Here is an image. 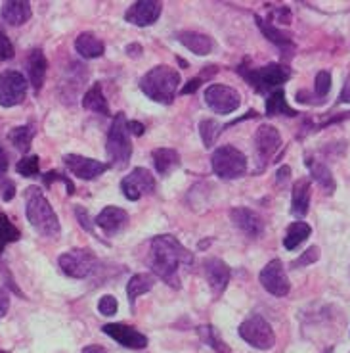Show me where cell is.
I'll use <instances>...</instances> for the list:
<instances>
[{
	"mask_svg": "<svg viewBox=\"0 0 350 353\" xmlns=\"http://www.w3.org/2000/svg\"><path fill=\"white\" fill-rule=\"evenodd\" d=\"M148 263L153 274H157L161 281H165L173 288H180L178 267L192 265L193 256L178 242V239L171 234H161L151 240Z\"/></svg>",
	"mask_w": 350,
	"mask_h": 353,
	"instance_id": "1",
	"label": "cell"
},
{
	"mask_svg": "<svg viewBox=\"0 0 350 353\" xmlns=\"http://www.w3.org/2000/svg\"><path fill=\"white\" fill-rule=\"evenodd\" d=\"M25 213L31 227L48 239H54L60 234V219L54 212L46 196L41 192V188L29 186L25 190Z\"/></svg>",
	"mask_w": 350,
	"mask_h": 353,
	"instance_id": "2",
	"label": "cell"
},
{
	"mask_svg": "<svg viewBox=\"0 0 350 353\" xmlns=\"http://www.w3.org/2000/svg\"><path fill=\"white\" fill-rule=\"evenodd\" d=\"M178 85L180 73L171 65H155L140 79L142 92L159 104H173Z\"/></svg>",
	"mask_w": 350,
	"mask_h": 353,
	"instance_id": "3",
	"label": "cell"
},
{
	"mask_svg": "<svg viewBox=\"0 0 350 353\" xmlns=\"http://www.w3.org/2000/svg\"><path fill=\"white\" fill-rule=\"evenodd\" d=\"M237 73L261 94H270L291 79V70L283 63H268L259 70H247L243 65H239Z\"/></svg>",
	"mask_w": 350,
	"mask_h": 353,
	"instance_id": "4",
	"label": "cell"
},
{
	"mask_svg": "<svg viewBox=\"0 0 350 353\" xmlns=\"http://www.w3.org/2000/svg\"><path fill=\"white\" fill-rule=\"evenodd\" d=\"M129 119L123 112L113 117V123H111V129L107 132V142H105V150H107V156H109V168L115 165V168H124L129 161H131L132 156V144H131V132H129Z\"/></svg>",
	"mask_w": 350,
	"mask_h": 353,
	"instance_id": "5",
	"label": "cell"
},
{
	"mask_svg": "<svg viewBox=\"0 0 350 353\" xmlns=\"http://www.w3.org/2000/svg\"><path fill=\"white\" fill-rule=\"evenodd\" d=\"M210 165H212L215 175L220 179H239L241 175H245L247 158L243 152L226 144L212 152Z\"/></svg>",
	"mask_w": 350,
	"mask_h": 353,
	"instance_id": "6",
	"label": "cell"
},
{
	"mask_svg": "<svg viewBox=\"0 0 350 353\" xmlns=\"http://www.w3.org/2000/svg\"><path fill=\"white\" fill-rule=\"evenodd\" d=\"M239 336L243 342L253 345L254 350H261V352H268L276 344V334L272 330L270 323L261 315L245 319L239 327Z\"/></svg>",
	"mask_w": 350,
	"mask_h": 353,
	"instance_id": "7",
	"label": "cell"
},
{
	"mask_svg": "<svg viewBox=\"0 0 350 353\" xmlns=\"http://www.w3.org/2000/svg\"><path fill=\"white\" fill-rule=\"evenodd\" d=\"M60 269L63 273L71 276V279H87L88 274L94 271V265H96V257L90 250H69L60 256L58 259Z\"/></svg>",
	"mask_w": 350,
	"mask_h": 353,
	"instance_id": "8",
	"label": "cell"
},
{
	"mask_svg": "<svg viewBox=\"0 0 350 353\" xmlns=\"http://www.w3.org/2000/svg\"><path fill=\"white\" fill-rule=\"evenodd\" d=\"M205 102L215 114L228 115L239 108L241 97L236 88L228 87V85H210L205 88Z\"/></svg>",
	"mask_w": 350,
	"mask_h": 353,
	"instance_id": "9",
	"label": "cell"
},
{
	"mask_svg": "<svg viewBox=\"0 0 350 353\" xmlns=\"http://www.w3.org/2000/svg\"><path fill=\"white\" fill-rule=\"evenodd\" d=\"M25 94L27 81L19 71H4L0 75V106H18L25 100Z\"/></svg>",
	"mask_w": 350,
	"mask_h": 353,
	"instance_id": "10",
	"label": "cell"
},
{
	"mask_svg": "<svg viewBox=\"0 0 350 353\" xmlns=\"http://www.w3.org/2000/svg\"><path fill=\"white\" fill-rule=\"evenodd\" d=\"M155 188V176L149 173L146 168L132 169L129 175L121 181V190L127 200L136 202L142 196L151 194Z\"/></svg>",
	"mask_w": 350,
	"mask_h": 353,
	"instance_id": "11",
	"label": "cell"
},
{
	"mask_svg": "<svg viewBox=\"0 0 350 353\" xmlns=\"http://www.w3.org/2000/svg\"><path fill=\"white\" fill-rule=\"evenodd\" d=\"M259 281L263 284L264 290L270 292L272 296H276V298L287 296L289 288H291L287 273H285L283 263H281L280 259H272V261L264 265V269L259 274Z\"/></svg>",
	"mask_w": 350,
	"mask_h": 353,
	"instance_id": "12",
	"label": "cell"
},
{
	"mask_svg": "<svg viewBox=\"0 0 350 353\" xmlns=\"http://www.w3.org/2000/svg\"><path fill=\"white\" fill-rule=\"evenodd\" d=\"M281 148V134L272 125H261L254 132V150L261 169L274 158V154Z\"/></svg>",
	"mask_w": 350,
	"mask_h": 353,
	"instance_id": "13",
	"label": "cell"
},
{
	"mask_svg": "<svg viewBox=\"0 0 350 353\" xmlns=\"http://www.w3.org/2000/svg\"><path fill=\"white\" fill-rule=\"evenodd\" d=\"M63 163L73 175L79 176L83 181H94L96 176H100L109 169V163H102L98 159L85 158V156H77V154L63 156Z\"/></svg>",
	"mask_w": 350,
	"mask_h": 353,
	"instance_id": "14",
	"label": "cell"
},
{
	"mask_svg": "<svg viewBox=\"0 0 350 353\" xmlns=\"http://www.w3.org/2000/svg\"><path fill=\"white\" fill-rule=\"evenodd\" d=\"M161 16V4L153 0H138L127 10L124 19L136 27H148L155 23Z\"/></svg>",
	"mask_w": 350,
	"mask_h": 353,
	"instance_id": "15",
	"label": "cell"
},
{
	"mask_svg": "<svg viewBox=\"0 0 350 353\" xmlns=\"http://www.w3.org/2000/svg\"><path fill=\"white\" fill-rule=\"evenodd\" d=\"M104 332L109 338H113L115 342H119L124 347H131V350H144L148 345V338L129 325L111 323V325H105Z\"/></svg>",
	"mask_w": 350,
	"mask_h": 353,
	"instance_id": "16",
	"label": "cell"
},
{
	"mask_svg": "<svg viewBox=\"0 0 350 353\" xmlns=\"http://www.w3.org/2000/svg\"><path fill=\"white\" fill-rule=\"evenodd\" d=\"M203 271H205V276H207V283H209L210 290L215 296H219L222 292L226 290L228 283H230V267H228L222 259H207L205 265H203Z\"/></svg>",
	"mask_w": 350,
	"mask_h": 353,
	"instance_id": "17",
	"label": "cell"
},
{
	"mask_svg": "<svg viewBox=\"0 0 350 353\" xmlns=\"http://www.w3.org/2000/svg\"><path fill=\"white\" fill-rule=\"evenodd\" d=\"M230 217H232V221H234V225H236L237 229L243 230L245 234L253 236V239L261 236L264 232L263 217L256 212H253V210H249V208H241V205L234 208L230 212Z\"/></svg>",
	"mask_w": 350,
	"mask_h": 353,
	"instance_id": "18",
	"label": "cell"
},
{
	"mask_svg": "<svg viewBox=\"0 0 350 353\" xmlns=\"http://www.w3.org/2000/svg\"><path fill=\"white\" fill-rule=\"evenodd\" d=\"M94 223H96V227L104 230L105 234H115V232H119L123 227H127L129 213L121 210V208H117V205H109L102 213H98Z\"/></svg>",
	"mask_w": 350,
	"mask_h": 353,
	"instance_id": "19",
	"label": "cell"
},
{
	"mask_svg": "<svg viewBox=\"0 0 350 353\" xmlns=\"http://www.w3.org/2000/svg\"><path fill=\"white\" fill-rule=\"evenodd\" d=\"M178 43L186 46L190 52L197 54V56H207V54L212 52V48H215V43H212V39L207 35H203V33H197V31H180L178 35Z\"/></svg>",
	"mask_w": 350,
	"mask_h": 353,
	"instance_id": "20",
	"label": "cell"
},
{
	"mask_svg": "<svg viewBox=\"0 0 350 353\" xmlns=\"http://www.w3.org/2000/svg\"><path fill=\"white\" fill-rule=\"evenodd\" d=\"M254 21H256V26H259V29L263 31V35L270 41V43H274L276 46H280L281 50H283V54L285 56H293V41H291V37L287 35V33H283L281 29H278L276 26H272L270 21H266V19H263L261 16H254Z\"/></svg>",
	"mask_w": 350,
	"mask_h": 353,
	"instance_id": "21",
	"label": "cell"
},
{
	"mask_svg": "<svg viewBox=\"0 0 350 353\" xmlns=\"http://www.w3.org/2000/svg\"><path fill=\"white\" fill-rule=\"evenodd\" d=\"M27 68H29V81L35 88V92H39L44 85L46 79V70H48V62H46V56L41 48H35L33 52L29 54V60H27Z\"/></svg>",
	"mask_w": 350,
	"mask_h": 353,
	"instance_id": "22",
	"label": "cell"
},
{
	"mask_svg": "<svg viewBox=\"0 0 350 353\" xmlns=\"http://www.w3.org/2000/svg\"><path fill=\"white\" fill-rule=\"evenodd\" d=\"M33 16V10L29 2L23 0H12V2H4L2 6V18L10 26H23Z\"/></svg>",
	"mask_w": 350,
	"mask_h": 353,
	"instance_id": "23",
	"label": "cell"
},
{
	"mask_svg": "<svg viewBox=\"0 0 350 353\" xmlns=\"http://www.w3.org/2000/svg\"><path fill=\"white\" fill-rule=\"evenodd\" d=\"M310 208V181L298 179L293 185V196H291V213L295 217H305Z\"/></svg>",
	"mask_w": 350,
	"mask_h": 353,
	"instance_id": "24",
	"label": "cell"
},
{
	"mask_svg": "<svg viewBox=\"0 0 350 353\" xmlns=\"http://www.w3.org/2000/svg\"><path fill=\"white\" fill-rule=\"evenodd\" d=\"M75 48L77 52L80 54V58H87V60H94V58H100L104 56L105 46L104 43L98 39L94 33H80L77 39H75Z\"/></svg>",
	"mask_w": 350,
	"mask_h": 353,
	"instance_id": "25",
	"label": "cell"
},
{
	"mask_svg": "<svg viewBox=\"0 0 350 353\" xmlns=\"http://www.w3.org/2000/svg\"><path fill=\"white\" fill-rule=\"evenodd\" d=\"M305 159H307V165L308 169H310V175H312V179H314L316 183L324 188L325 194L331 196L333 192H335L337 185H335V179H333V173L329 171V168H327L325 163H322V161H316V159H312L310 156H307Z\"/></svg>",
	"mask_w": 350,
	"mask_h": 353,
	"instance_id": "26",
	"label": "cell"
},
{
	"mask_svg": "<svg viewBox=\"0 0 350 353\" xmlns=\"http://www.w3.org/2000/svg\"><path fill=\"white\" fill-rule=\"evenodd\" d=\"M151 158H153V165L157 169V173L163 176L180 165V154L173 148H157L151 152Z\"/></svg>",
	"mask_w": 350,
	"mask_h": 353,
	"instance_id": "27",
	"label": "cell"
},
{
	"mask_svg": "<svg viewBox=\"0 0 350 353\" xmlns=\"http://www.w3.org/2000/svg\"><path fill=\"white\" fill-rule=\"evenodd\" d=\"M310 234H312V229H310L308 223H305V221H295V223L289 225L287 232H285V239H283V246H285V250H289V252H293V250H297Z\"/></svg>",
	"mask_w": 350,
	"mask_h": 353,
	"instance_id": "28",
	"label": "cell"
},
{
	"mask_svg": "<svg viewBox=\"0 0 350 353\" xmlns=\"http://www.w3.org/2000/svg\"><path fill=\"white\" fill-rule=\"evenodd\" d=\"M266 115H268V117H274V115L295 117V115H298V112H295V110L287 104L283 88H278V90L270 92L268 98H266Z\"/></svg>",
	"mask_w": 350,
	"mask_h": 353,
	"instance_id": "29",
	"label": "cell"
},
{
	"mask_svg": "<svg viewBox=\"0 0 350 353\" xmlns=\"http://www.w3.org/2000/svg\"><path fill=\"white\" fill-rule=\"evenodd\" d=\"M83 106L88 112H94V114L100 115H109V106H107V100H105L104 90H102L100 83L92 85L90 90L83 97Z\"/></svg>",
	"mask_w": 350,
	"mask_h": 353,
	"instance_id": "30",
	"label": "cell"
},
{
	"mask_svg": "<svg viewBox=\"0 0 350 353\" xmlns=\"http://www.w3.org/2000/svg\"><path fill=\"white\" fill-rule=\"evenodd\" d=\"M153 283H155V279L151 276V274L140 273V274H134L129 284H127V296H129V301H131L132 305H134V301L138 296L142 294H148L151 288H153Z\"/></svg>",
	"mask_w": 350,
	"mask_h": 353,
	"instance_id": "31",
	"label": "cell"
},
{
	"mask_svg": "<svg viewBox=\"0 0 350 353\" xmlns=\"http://www.w3.org/2000/svg\"><path fill=\"white\" fill-rule=\"evenodd\" d=\"M33 137H35L33 125H21V127H16V129L10 131L8 141L12 142L19 152H29L31 142H33Z\"/></svg>",
	"mask_w": 350,
	"mask_h": 353,
	"instance_id": "32",
	"label": "cell"
},
{
	"mask_svg": "<svg viewBox=\"0 0 350 353\" xmlns=\"http://www.w3.org/2000/svg\"><path fill=\"white\" fill-rule=\"evenodd\" d=\"M220 132H222V125H219L217 119H203L201 123H199V134H201V141L205 148H212L215 146V142L220 137Z\"/></svg>",
	"mask_w": 350,
	"mask_h": 353,
	"instance_id": "33",
	"label": "cell"
},
{
	"mask_svg": "<svg viewBox=\"0 0 350 353\" xmlns=\"http://www.w3.org/2000/svg\"><path fill=\"white\" fill-rule=\"evenodd\" d=\"M19 240V230L16 229V225L8 219V215L0 213V254L4 252V248L12 244V242H18Z\"/></svg>",
	"mask_w": 350,
	"mask_h": 353,
	"instance_id": "34",
	"label": "cell"
},
{
	"mask_svg": "<svg viewBox=\"0 0 350 353\" xmlns=\"http://www.w3.org/2000/svg\"><path fill=\"white\" fill-rule=\"evenodd\" d=\"M199 336H201L203 342L209 344L217 353H230V347L224 344V340L220 338L219 332L210 327V325H205V327L199 328Z\"/></svg>",
	"mask_w": 350,
	"mask_h": 353,
	"instance_id": "35",
	"label": "cell"
},
{
	"mask_svg": "<svg viewBox=\"0 0 350 353\" xmlns=\"http://www.w3.org/2000/svg\"><path fill=\"white\" fill-rule=\"evenodd\" d=\"M329 90H331V73L329 71H320L314 81L316 100L324 102V98L329 94Z\"/></svg>",
	"mask_w": 350,
	"mask_h": 353,
	"instance_id": "36",
	"label": "cell"
},
{
	"mask_svg": "<svg viewBox=\"0 0 350 353\" xmlns=\"http://www.w3.org/2000/svg\"><path fill=\"white\" fill-rule=\"evenodd\" d=\"M39 156H25L23 159H19L18 165H16V171H18L21 176H27V179H31V176L39 175Z\"/></svg>",
	"mask_w": 350,
	"mask_h": 353,
	"instance_id": "37",
	"label": "cell"
},
{
	"mask_svg": "<svg viewBox=\"0 0 350 353\" xmlns=\"http://www.w3.org/2000/svg\"><path fill=\"white\" fill-rule=\"evenodd\" d=\"M98 311L104 315V317H113L115 313L119 311V303H117V298L115 296H102L100 301H98Z\"/></svg>",
	"mask_w": 350,
	"mask_h": 353,
	"instance_id": "38",
	"label": "cell"
},
{
	"mask_svg": "<svg viewBox=\"0 0 350 353\" xmlns=\"http://www.w3.org/2000/svg\"><path fill=\"white\" fill-rule=\"evenodd\" d=\"M43 181H44V185H46V186H52V183L60 181V183H63V185L67 186V194H69V196L75 194V185L71 183L67 176L62 175V173H58V171H50V173H46V175L43 176Z\"/></svg>",
	"mask_w": 350,
	"mask_h": 353,
	"instance_id": "39",
	"label": "cell"
},
{
	"mask_svg": "<svg viewBox=\"0 0 350 353\" xmlns=\"http://www.w3.org/2000/svg\"><path fill=\"white\" fill-rule=\"evenodd\" d=\"M318 257H320V248L310 246L303 256L298 257L297 261H293V263H291V267L295 269V267H305V265L314 263V261H318Z\"/></svg>",
	"mask_w": 350,
	"mask_h": 353,
	"instance_id": "40",
	"label": "cell"
},
{
	"mask_svg": "<svg viewBox=\"0 0 350 353\" xmlns=\"http://www.w3.org/2000/svg\"><path fill=\"white\" fill-rule=\"evenodd\" d=\"M14 44L10 43V39L6 37V33L0 31V62H6V60H12L14 58Z\"/></svg>",
	"mask_w": 350,
	"mask_h": 353,
	"instance_id": "41",
	"label": "cell"
},
{
	"mask_svg": "<svg viewBox=\"0 0 350 353\" xmlns=\"http://www.w3.org/2000/svg\"><path fill=\"white\" fill-rule=\"evenodd\" d=\"M0 196H2V200L4 202H10L14 196H16V185L8 181V179H4L2 183H0Z\"/></svg>",
	"mask_w": 350,
	"mask_h": 353,
	"instance_id": "42",
	"label": "cell"
},
{
	"mask_svg": "<svg viewBox=\"0 0 350 353\" xmlns=\"http://www.w3.org/2000/svg\"><path fill=\"white\" fill-rule=\"evenodd\" d=\"M270 19H276V21H280V23H289L291 21V10L287 6H280V8L272 10Z\"/></svg>",
	"mask_w": 350,
	"mask_h": 353,
	"instance_id": "43",
	"label": "cell"
},
{
	"mask_svg": "<svg viewBox=\"0 0 350 353\" xmlns=\"http://www.w3.org/2000/svg\"><path fill=\"white\" fill-rule=\"evenodd\" d=\"M75 215H77V219H79L80 227H83V229L90 230V232L94 230V229H92V221H90V217H88V213H87V210H85V208L77 205V208H75Z\"/></svg>",
	"mask_w": 350,
	"mask_h": 353,
	"instance_id": "44",
	"label": "cell"
},
{
	"mask_svg": "<svg viewBox=\"0 0 350 353\" xmlns=\"http://www.w3.org/2000/svg\"><path fill=\"white\" fill-rule=\"evenodd\" d=\"M8 307H10V296L8 292L4 290L2 286H0V319L4 317L6 313H8Z\"/></svg>",
	"mask_w": 350,
	"mask_h": 353,
	"instance_id": "45",
	"label": "cell"
},
{
	"mask_svg": "<svg viewBox=\"0 0 350 353\" xmlns=\"http://www.w3.org/2000/svg\"><path fill=\"white\" fill-rule=\"evenodd\" d=\"M201 83H203V77L192 79L184 88H182V90H180V92H182V94H192V92H195V90L199 88V85H201Z\"/></svg>",
	"mask_w": 350,
	"mask_h": 353,
	"instance_id": "46",
	"label": "cell"
},
{
	"mask_svg": "<svg viewBox=\"0 0 350 353\" xmlns=\"http://www.w3.org/2000/svg\"><path fill=\"white\" fill-rule=\"evenodd\" d=\"M127 127H129V132L136 134V137H142V134H144V131H146V127H144L140 121H129V123H127Z\"/></svg>",
	"mask_w": 350,
	"mask_h": 353,
	"instance_id": "47",
	"label": "cell"
},
{
	"mask_svg": "<svg viewBox=\"0 0 350 353\" xmlns=\"http://www.w3.org/2000/svg\"><path fill=\"white\" fill-rule=\"evenodd\" d=\"M289 175H291V169H289L287 165H283V168L278 169V173H276V176H278V179H276V183H278V185H283V183L289 179Z\"/></svg>",
	"mask_w": 350,
	"mask_h": 353,
	"instance_id": "48",
	"label": "cell"
},
{
	"mask_svg": "<svg viewBox=\"0 0 350 353\" xmlns=\"http://www.w3.org/2000/svg\"><path fill=\"white\" fill-rule=\"evenodd\" d=\"M124 52L129 54L131 58H138L142 54V46L140 44H129V46L124 48Z\"/></svg>",
	"mask_w": 350,
	"mask_h": 353,
	"instance_id": "49",
	"label": "cell"
},
{
	"mask_svg": "<svg viewBox=\"0 0 350 353\" xmlns=\"http://www.w3.org/2000/svg\"><path fill=\"white\" fill-rule=\"evenodd\" d=\"M6 169H8V156H6L4 148L0 146V175H4V173H6Z\"/></svg>",
	"mask_w": 350,
	"mask_h": 353,
	"instance_id": "50",
	"label": "cell"
},
{
	"mask_svg": "<svg viewBox=\"0 0 350 353\" xmlns=\"http://www.w3.org/2000/svg\"><path fill=\"white\" fill-rule=\"evenodd\" d=\"M339 100H341V102H349V104H350V77L347 79V83H344V88H342V92H341V97H339Z\"/></svg>",
	"mask_w": 350,
	"mask_h": 353,
	"instance_id": "51",
	"label": "cell"
},
{
	"mask_svg": "<svg viewBox=\"0 0 350 353\" xmlns=\"http://www.w3.org/2000/svg\"><path fill=\"white\" fill-rule=\"evenodd\" d=\"M80 353H107V352H105V347H102V345L92 344V345H87V347H85Z\"/></svg>",
	"mask_w": 350,
	"mask_h": 353,
	"instance_id": "52",
	"label": "cell"
},
{
	"mask_svg": "<svg viewBox=\"0 0 350 353\" xmlns=\"http://www.w3.org/2000/svg\"><path fill=\"white\" fill-rule=\"evenodd\" d=\"M0 353H6V352H0Z\"/></svg>",
	"mask_w": 350,
	"mask_h": 353,
	"instance_id": "53",
	"label": "cell"
}]
</instances>
